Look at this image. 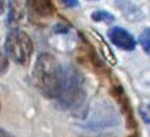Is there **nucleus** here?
I'll use <instances>...</instances> for the list:
<instances>
[{
  "instance_id": "6e6552de",
  "label": "nucleus",
  "mask_w": 150,
  "mask_h": 137,
  "mask_svg": "<svg viewBox=\"0 0 150 137\" xmlns=\"http://www.w3.org/2000/svg\"><path fill=\"white\" fill-rule=\"evenodd\" d=\"M91 18L95 22H105V23H111L115 20V16L112 15L109 11H105V10H96L92 13Z\"/></svg>"
},
{
  "instance_id": "9b49d317",
  "label": "nucleus",
  "mask_w": 150,
  "mask_h": 137,
  "mask_svg": "<svg viewBox=\"0 0 150 137\" xmlns=\"http://www.w3.org/2000/svg\"><path fill=\"white\" fill-rule=\"evenodd\" d=\"M67 8H76L78 6V0H61Z\"/></svg>"
},
{
  "instance_id": "4468645a",
  "label": "nucleus",
  "mask_w": 150,
  "mask_h": 137,
  "mask_svg": "<svg viewBox=\"0 0 150 137\" xmlns=\"http://www.w3.org/2000/svg\"><path fill=\"white\" fill-rule=\"evenodd\" d=\"M0 108H1V107H0Z\"/></svg>"
},
{
  "instance_id": "ddd939ff",
  "label": "nucleus",
  "mask_w": 150,
  "mask_h": 137,
  "mask_svg": "<svg viewBox=\"0 0 150 137\" xmlns=\"http://www.w3.org/2000/svg\"><path fill=\"white\" fill-rule=\"evenodd\" d=\"M5 10V0H0V15Z\"/></svg>"
},
{
  "instance_id": "f03ea898",
  "label": "nucleus",
  "mask_w": 150,
  "mask_h": 137,
  "mask_svg": "<svg viewBox=\"0 0 150 137\" xmlns=\"http://www.w3.org/2000/svg\"><path fill=\"white\" fill-rule=\"evenodd\" d=\"M86 99L83 76L73 65L64 67V79L61 92L56 98L57 106L64 111H77Z\"/></svg>"
},
{
  "instance_id": "7ed1b4c3",
  "label": "nucleus",
  "mask_w": 150,
  "mask_h": 137,
  "mask_svg": "<svg viewBox=\"0 0 150 137\" xmlns=\"http://www.w3.org/2000/svg\"><path fill=\"white\" fill-rule=\"evenodd\" d=\"M34 51L32 38L28 33L19 28H14L6 35L4 43V53L8 59L20 65H27Z\"/></svg>"
},
{
  "instance_id": "39448f33",
  "label": "nucleus",
  "mask_w": 150,
  "mask_h": 137,
  "mask_svg": "<svg viewBox=\"0 0 150 137\" xmlns=\"http://www.w3.org/2000/svg\"><path fill=\"white\" fill-rule=\"evenodd\" d=\"M109 39L117 48L126 52L134 51L136 47V40L132 34L121 27H112L109 30Z\"/></svg>"
},
{
  "instance_id": "423d86ee",
  "label": "nucleus",
  "mask_w": 150,
  "mask_h": 137,
  "mask_svg": "<svg viewBox=\"0 0 150 137\" xmlns=\"http://www.w3.org/2000/svg\"><path fill=\"white\" fill-rule=\"evenodd\" d=\"M27 10L37 18H49L54 13L52 0H27Z\"/></svg>"
},
{
  "instance_id": "9d476101",
  "label": "nucleus",
  "mask_w": 150,
  "mask_h": 137,
  "mask_svg": "<svg viewBox=\"0 0 150 137\" xmlns=\"http://www.w3.org/2000/svg\"><path fill=\"white\" fill-rule=\"evenodd\" d=\"M8 67H9V62H8V58L4 53V49L0 47V76L6 72Z\"/></svg>"
},
{
  "instance_id": "f257e3e1",
  "label": "nucleus",
  "mask_w": 150,
  "mask_h": 137,
  "mask_svg": "<svg viewBox=\"0 0 150 137\" xmlns=\"http://www.w3.org/2000/svg\"><path fill=\"white\" fill-rule=\"evenodd\" d=\"M64 79V67L51 53L43 52L38 56L33 69V81L44 97L56 99L61 92Z\"/></svg>"
},
{
  "instance_id": "1a4fd4ad",
  "label": "nucleus",
  "mask_w": 150,
  "mask_h": 137,
  "mask_svg": "<svg viewBox=\"0 0 150 137\" xmlns=\"http://www.w3.org/2000/svg\"><path fill=\"white\" fill-rule=\"evenodd\" d=\"M149 29H145V30L141 33L140 34V37H139V43H140V45L143 47V49L146 53H149V51H150V43H149Z\"/></svg>"
},
{
  "instance_id": "f8f14e48",
  "label": "nucleus",
  "mask_w": 150,
  "mask_h": 137,
  "mask_svg": "<svg viewBox=\"0 0 150 137\" xmlns=\"http://www.w3.org/2000/svg\"><path fill=\"white\" fill-rule=\"evenodd\" d=\"M0 137H15V136L11 135L10 132H8L6 130H4V128L0 127Z\"/></svg>"
},
{
  "instance_id": "0eeeda50",
  "label": "nucleus",
  "mask_w": 150,
  "mask_h": 137,
  "mask_svg": "<svg viewBox=\"0 0 150 137\" xmlns=\"http://www.w3.org/2000/svg\"><path fill=\"white\" fill-rule=\"evenodd\" d=\"M27 14V0H10L9 14H8V24L16 25L24 19Z\"/></svg>"
},
{
  "instance_id": "20e7f679",
  "label": "nucleus",
  "mask_w": 150,
  "mask_h": 137,
  "mask_svg": "<svg viewBox=\"0 0 150 137\" xmlns=\"http://www.w3.org/2000/svg\"><path fill=\"white\" fill-rule=\"evenodd\" d=\"M119 122L117 115L107 102H96L87 116H85L82 127L92 131H100L103 128L115 126Z\"/></svg>"
}]
</instances>
